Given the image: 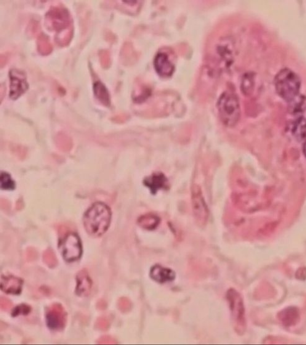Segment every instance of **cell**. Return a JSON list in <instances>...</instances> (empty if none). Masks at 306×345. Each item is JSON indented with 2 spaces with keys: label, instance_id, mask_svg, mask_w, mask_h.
Here are the masks:
<instances>
[{
  "label": "cell",
  "instance_id": "2",
  "mask_svg": "<svg viewBox=\"0 0 306 345\" xmlns=\"http://www.w3.org/2000/svg\"><path fill=\"white\" fill-rule=\"evenodd\" d=\"M111 212L109 206L101 202L95 203L84 215L85 230L92 237H100L110 226Z\"/></svg>",
  "mask_w": 306,
  "mask_h": 345
},
{
  "label": "cell",
  "instance_id": "23",
  "mask_svg": "<svg viewBox=\"0 0 306 345\" xmlns=\"http://www.w3.org/2000/svg\"><path fill=\"white\" fill-rule=\"evenodd\" d=\"M101 65L104 68L110 67L111 65V58L110 52L107 50H102L99 52Z\"/></svg>",
  "mask_w": 306,
  "mask_h": 345
},
{
  "label": "cell",
  "instance_id": "3",
  "mask_svg": "<svg viewBox=\"0 0 306 345\" xmlns=\"http://www.w3.org/2000/svg\"><path fill=\"white\" fill-rule=\"evenodd\" d=\"M300 78L289 68L279 71L275 79V86L279 96L286 102H292L299 95L300 89Z\"/></svg>",
  "mask_w": 306,
  "mask_h": 345
},
{
  "label": "cell",
  "instance_id": "12",
  "mask_svg": "<svg viewBox=\"0 0 306 345\" xmlns=\"http://www.w3.org/2000/svg\"><path fill=\"white\" fill-rule=\"evenodd\" d=\"M76 293L81 297L89 296L91 291L92 281L86 269L81 270L76 275Z\"/></svg>",
  "mask_w": 306,
  "mask_h": 345
},
{
  "label": "cell",
  "instance_id": "11",
  "mask_svg": "<svg viewBox=\"0 0 306 345\" xmlns=\"http://www.w3.org/2000/svg\"><path fill=\"white\" fill-rule=\"evenodd\" d=\"M150 276L156 282L163 284L174 281L175 279V273L169 268L157 264L151 267Z\"/></svg>",
  "mask_w": 306,
  "mask_h": 345
},
{
  "label": "cell",
  "instance_id": "6",
  "mask_svg": "<svg viewBox=\"0 0 306 345\" xmlns=\"http://www.w3.org/2000/svg\"><path fill=\"white\" fill-rule=\"evenodd\" d=\"M191 204L193 216L197 224L199 226H204L208 221L209 212L203 192L198 185H194L191 189Z\"/></svg>",
  "mask_w": 306,
  "mask_h": 345
},
{
  "label": "cell",
  "instance_id": "27",
  "mask_svg": "<svg viewBox=\"0 0 306 345\" xmlns=\"http://www.w3.org/2000/svg\"><path fill=\"white\" fill-rule=\"evenodd\" d=\"M118 307L122 312L128 311L130 307L129 300L126 298H121L118 301Z\"/></svg>",
  "mask_w": 306,
  "mask_h": 345
},
{
  "label": "cell",
  "instance_id": "28",
  "mask_svg": "<svg viewBox=\"0 0 306 345\" xmlns=\"http://www.w3.org/2000/svg\"><path fill=\"white\" fill-rule=\"evenodd\" d=\"M97 343L100 344H116L117 341L111 336H104L98 339Z\"/></svg>",
  "mask_w": 306,
  "mask_h": 345
},
{
  "label": "cell",
  "instance_id": "19",
  "mask_svg": "<svg viewBox=\"0 0 306 345\" xmlns=\"http://www.w3.org/2000/svg\"><path fill=\"white\" fill-rule=\"evenodd\" d=\"M52 46L50 44L49 38L45 34H41L37 39V50L40 54L47 55L52 51Z\"/></svg>",
  "mask_w": 306,
  "mask_h": 345
},
{
  "label": "cell",
  "instance_id": "30",
  "mask_svg": "<svg viewBox=\"0 0 306 345\" xmlns=\"http://www.w3.org/2000/svg\"><path fill=\"white\" fill-rule=\"evenodd\" d=\"M26 256L29 261H34L36 259L37 252L34 248H28L26 252Z\"/></svg>",
  "mask_w": 306,
  "mask_h": 345
},
{
  "label": "cell",
  "instance_id": "25",
  "mask_svg": "<svg viewBox=\"0 0 306 345\" xmlns=\"http://www.w3.org/2000/svg\"><path fill=\"white\" fill-rule=\"evenodd\" d=\"M96 328L102 331L107 330L110 326V322L105 317L98 318L95 323Z\"/></svg>",
  "mask_w": 306,
  "mask_h": 345
},
{
  "label": "cell",
  "instance_id": "29",
  "mask_svg": "<svg viewBox=\"0 0 306 345\" xmlns=\"http://www.w3.org/2000/svg\"><path fill=\"white\" fill-rule=\"evenodd\" d=\"M39 25L36 21H33L29 23L28 27L29 33L34 35L36 32L39 30Z\"/></svg>",
  "mask_w": 306,
  "mask_h": 345
},
{
  "label": "cell",
  "instance_id": "14",
  "mask_svg": "<svg viewBox=\"0 0 306 345\" xmlns=\"http://www.w3.org/2000/svg\"><path fill=\"white\" fill-rule=\"evenodd\" d=\"M279 321L286 327L296 325L300 319L299 310L296 307H289L282 310L278 314Z\"/></svg>",
  "mask_w": 306,
  "mask_h": 345
},
{
  "label": "cell",
  "instance_id": "17",
  "mask_svg": "<svg viewBox=\"0 0 306 345\" xmlns=\"http://www.w3.org/2000/svg\"><path fill=\"white\" fill-rule=\"evenodd\" d=\"M159 217L153 214L144 215L138 220V224L144 229L151 230L156 229L160 224Z\"/></svg>",
  "mask_w": 306,
  "mask_h": 345
},
{
  "label": "cell",
  "instance_id": "33",
  "mask_svg": "<svg viewBox=\"0 0 306 345\" xmlns=\"http://www.w3.org/2000/svg\"><path fill=\"white\" fill-rule=\"evenodd\" d=\"M303 151H304V155L306 156V142L304 143V148H303Z\"/></svg>",
  "mask_w": 306,
  "mask_h": 345
},
{
  "label": "cell",
  "instance_id": "20",
  "mask_svg": "<svg viewBox=\"0 0 306 345\" xmlns=\"http://www.w3.org/2000/svg\"><path fill=\"white\" fill-rule=\"evenodd\" d=\"M56 143L60 150L65 151L70 150L72 145L70 137L64 133L57 134L56 137Z\"/></svg>",
  "mask_w": 306,
  "mask_h": 345
},
{
  "label": "cell",
  "instance_id": "32",
  "mask_svg": "<svg viewBox=\"0 0 306 345\" xmlns=\"http://www.w3.org/2000/svg\"><path fill=\"white\" fill-rule=\"evenodd\" d=\"M106 306H107V304H106V302L104 301V300H100L97 303V307L98 309L100 310H104L106 309Z\"/></svg>",
  "mask_w": 306,
  "mask_h": 345
},
{
  "label": "cell",
  "instance_id": "8",
  "mask_svg": "<svg viewBox=\"0 0 306 345\" xmlns=\"http://www.w3.org/2000/svg\"><path fill=\"white\" fill-rule=\"evenodd\" d=\"M48 327L52 330L60 331L65 327L66 313L62 305L54 304L48 308L46 314Z\"/></svg>",
  "mask_w": 306,
  "mask_h": 345
},
{
  "label": "cell",
  "instance_id": "24",
  "mask_svg": "<svg viewBox=\"0 0 306 345\" xmlns=\"http://www.w3.org/2000/svg\"><path fill=\"white\" fill-rule=\"evenodd\" d=\"M31 311V308L28 305L21 304L13 310L12 315L13 317H17V316L21 315H27Z\"/></svg>",
  "mask_w": 306,
  "mask_h": 345
},
{
  "label": "cell",
  "instance_id": "4",
  "mask_svg": "<svg viewBox=\"0 0 306 345\" xmlns=\"http://www.w3.org/2000/svg\"><path fill=\"white\" fill-rule=\"evenodd\" d=\"M217 107L220 121L227 127H234L241 118L240 103L238 96L231 92H225L218 100Z\"/></svg>",
  "mask_w": 306,
  "mask_h": 345
},
{
  "label": "cell",
  "instance_id": "26",
  "mask_svg": "<svg viewBox=\"0 0 306 345\" xmlns=\"http://www.w3.org/2000/svg\"><path fill=\"white\" fill-rule=\"evenodd\" d=\"M0 306H1V309L3 310L8 312L12 309L13 304L9 299L2 297L0 299Z\"/></svg>",
  "mask_w": 306,
  "mask_h": 345
},
{
  "label": "cell",
  "instance_id": "10",
  "mask_svg": "<svg viewBox=\"0 0 306 345\" xmlns=\"http://www.w3.org/2000/svg\"><path fill=\"white\" fill-rule=\"evenodd\" d=\"M154 67L157 73L162 78H169L175 70L174 64L165 53L160 52L156 55L154 59Z\"/></svg>",
  "mask_w": 306,
  "mask_h": 345
},
{
  "label": "cell",
  "instance_id": "22",
  "mask_svg": "<svg viewBox=\"0 0 306 345\" xmlns=\"http://www.w3.org/2000/svg\"><path fill=\"white\" fill-rule=\"evenodd\" d=\"M1 187L4 190H13L15 188V183L11 177L10 175L6 172H2L0 177Z\"/></svg>",
  "mask_w": 306,
  "mask_h": 345
},
{
  "label": "cell",
  "instance_id": "1",
  "mask_svg": "<svg viewBox=\"0 0 306 345\" xmlns=\"http://www.w3.org/2000/svg\"><path fill=\"white\" fill-rule=\"evenodd\" d=\"M46 25L48 28L57 32L56 42L58 45L65 46L73 36L72 20L65 8L58 5L53 7L46 13Z\"/></svg>",
  "mask_w": 306,
  "mask_h": 345
},
{
  "label": "cell",
  "instance_id": "7",
  "mask_svg": "<svg viewBox=\"0 0 306 345\" xmlns=\"http://www.w3.org/2000/svg\"><path fill=\"white\" fill-rule=\"evenodd\" d=\"M63 258L66 261H73L81 257V241L76 233H71L63 238L60 244Z\"/></svg>",
  "mask_w": 306,
  "mask_h": 345
},
{
  "label": "cell",
  "instance_id": "31",
  "mask_svg": "<svg viewBox=\"0 0 306 345\" xmlns=\"http://www.w3.org/2000/svg\"><path fill=\"white\" fill-rule=\"evenodd\" d=\"M296 278L300 280H304L306 279V268L302 267L298 269L296 274Z\"/></svg>",
  "mask_w": 306,
  "mask_h": 345
},
{
  "label": "cell",
  "instance_id": "16",
  "mask_svg": "<svg viewBox=\"0 0 306 345\" xmlns=\"http://www.w3.org/2000/svg\"><path fill=\"white\" fill-rule=\"evenodd\" d=\"M93 91L95 96L100 100V102L106 107H109L111 104L110 95L106 87L104 86L102 82H96L93 85Z\"/></svg>",
  "mask_w": 306,
  "mask_h": 345
},
{
  "label": "cell",
  "instance_id": "21",
  "mask_svg": "<svg viewBox=\"0 0 306 345\" xmlns=\"http://www.w3.org/2000/svg\"><path fill=\"white\" fill-rule=\"evenodd\" d=\"M43 260L45 264L50 268H54L57 266L58 261L54 252L51 249H48L44 251Z\"/></svg>",
  "mask_w": 306,
  "mask_h": 345
},
{
  "label": "cell",
  "instance_id": "5",
  "mask_svg": "<svg viewBox=\"0 0 306 345\" xmlns=\"http://www.w3.org/2000/svg\"><path fill=\"white\" fill-rule=\"evenodd\" d=\"M226 297L230 304L236 330L238 333L244 332L246 326V321L243 299L241 294L234 289H231L227 291Z\"/></svg>",
  "mask_w": 306,
  "mask_h": 345
},
{
  "label": "cell",
  "instance_id": "18",
  "mask_svg": "<svg viewBox=\"0 0 306 345\" xmlns=\"http://www.w3.org/2000/svg\"><path fill=\"white\" fill-rule=\"evenodd\" d=\"M292 134L296 139L299 141L304 140L306 138V119L300 117L298 118L292 127Z\"/></svg>",
  "mask_w": 306,
  "mask_h": 345
},
{
  "label": "cell",
  "instance_id": "9",
  "mask_svg": "<svg viewBox=\"0 0 306 345\" xmlns=\"http://www.w3.org/2000/svg\"><path fill=\"white\" fill-rule=\"evenodd\" d=\"M10 97L13 100L18 99L25 94L28 89L25 74L23 71L12 69L10 72Z\"/></svg>",
  "mask_w": 306,
  "mask_h": 345
},
{
  "label": "cell",
  "instance_id": "13",
  "mask_svg": "<svg viewBox=\"0 0 306 345\" xmlns=\"http://www.w3.org/2000/svg\"><path fill=\"white\" fill-rule=\"evenodd\" d=\"M144 184L153 193H157L159 190L165 189V188L169 187L168 179L161 172L154 173L151 176L146 178L144 180Z\"/></svg>",
  "mask_w": 306,
  "mask_h": 345
},
{
  "label": "cell",
  "instance_id": "15",
  "mask_svg": "<svg viewBox=\"0 0 306 345\" xmlns=\"http://www.w3.org/2000/svg\"><path fill=\"white\" fill-rule=\"evenodd\" d=\"M23 281L14 276H3L1 280V289L5 293L10 294H19L22 290Z\"/></svg>",
  "mask_w": 306,
  "mask_h": 345
}]
</instances>
